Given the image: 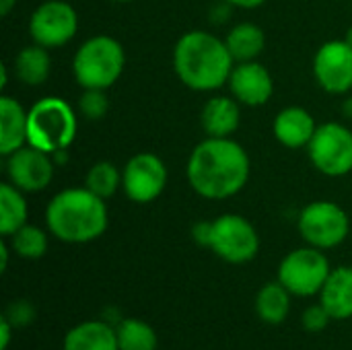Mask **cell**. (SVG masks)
<instances>
[{"instance_id":"d6986e66","label":"cell","mask_w":352,"mask_h":350,"mask_svg":"<svg viewBox=\"0 0 352 350\" xmlns=\"http://www.w3.org/2000/svg\"><path fill=\"white\" fill-rule=\"evenodd\" d=\"M27 144V109L10 95H0V155L8 157Z\"/></svg>"},{"instance_id":"4316f807","label":"cell","mask_w":352,"mask_h":350,"mask_svg":"<svg viewBox=\"0 0 352 350\" xmlns=\"http://www.w3.org/2000/svg\"><path fill=\"white\" fill-rule=\"evenodd\" d=\"M76 107H78V113L89 122L103 120L109 111V99H107L105 89H82Z\"/></svg>"},{"instance_id":"8d00e7d4","label":"cell","mask_w":352,"mask_h":350,"mask_svg":"<svg viewBox=\"0 0 352 350\" xmlns=\"http://www.w3.org/2000/svg\"><path fill=\"white\" fill-rule=\"evenodd\" d=\"M109 2H132V0H109Z\"/></svg>"},{"instance_id":"277c9868","label":"cell","mask_w":352,"mask_h":350,"mask_svg":"<svg viewBox=\"0 0 352 350\" xmlns=\"http://www.w3.org/2000/svg\"><path fill=\"white\" fill-rule=\"evenodd\" d=\"M78 113L62 97H41L27 109V144L54 155L76 138Z\"/></svg>"},{"instance_id":"e0dca14e","label":"cell","mask_w":352,"mask_h":350,"mask_svg":"<svg viewBox=\"0 0 352 350\" xmlns=\"http://www.w3.org/2000/svg\"><path fill=\"white\" fill-rule=\"evenodd\" d=\"M62 350H120L116 326L107 320H85L66 332Z\"/></svg>"},{"instance_id":"83f0119b","label":"cell","mask_w":352,"mask_h":350,"mask_svg":"<svg viewBox=\"0 0 352 350\" xmlns=\"http://www.w3.org/2000/svg\"><path fill=\"white\" fill-rule=\"evenodd\" d=\"M330 322H334L332 318H330V314L324 309V305L318 301L316 305H309L305 311H303V316H301V326L307 330V332H311V334H318V332H324L328 326H330Z\"/></svg>"},{"instance_id":"2e32d148","label":"cell","mask_w":352,"mask_h":350,"mask_svg":"<svg viewBox=\"0 0 352 350\" xmlns=\"http://www.w3.org/2000/svg\"><path fill=\"white\" fill-rule=\"evenodd\" d=\"M241 103L231 95L210 97L200 111V126L210 138H231L241 122Z\"/></svg>"},{"instance_id":"f546056e","label":"cell","mask_w":352,"mask_h":350,"mask_svg":"<svg viewBox=\"0 0 352 350\" xmlns=\"http://www.w3.org/2000/svg\"><path fill=\"white\" fill-rule=\"evenodd\" d=\"M192 239L202 245L208 248V239H210V221H200L192 227Z\"/></svg>"},{"instance_id":"d4e9b609","label":"cell","mask_w":352,"mask_h":350,"mask_svg":"<svg viewBox=\"0 0 352 350\" xmlns=\"http://www.w3.org/2000/svg\"><path fill=\"white\" fill-rule=\"evenodd\" d=\"M50 231L41 229L37 225H23L16 233H12L8 239L12 252L23 260H39L47 254L50 248Z\"/></svg>"},{"instance_id":"44dd1931","label":"cell","mask_w":352,"mask_h":350,"mask_svg":"<svg viewBox=\"0 0 352 350\" xmlns=\"http://www.w3.org/2000/svg\"><path fill=\"white\" fill-rule=\"evenodd\" d=\"M225 43H227L235 64L237 62H252V60H258L260 54L264 52L266 33L260 25L243 21V23H237L229 29V33L225 35Z\"/></svg>"},{"instance_id":"d6a6232c","label":"cell","mask_w":352,"mask_h":350,"mask_svg":"<svg viewBox=\"0 0 352 350\" xmlns=\"http://www.w3.org/2000/svg\"><path fill=\"white\" fill-rule=\"evenodd\" d=\"M225 2L231 6L243 8V10H254V8H260L262 4H266V0H225Z\"/></svg>"},{"instance_id":"9c48e42d","label":"cell","mask_w":352,"mask_h":350,"mask_svg":"<svg viewBox=\"0 0 352 350\" xmlns=\"http://www.w3.org/2000/svg\"><path fill=\"white\" fill-rule=\"evenodd\" d=\"M307 155L320 173L328 177L349 175L352 171V130L338 122L318 126Z\"/></svg>"},{"instance_id":"52a82bcc","label":"cell","mask_w":352,"mask_h":350,"mask_svg":"<svg viewBox=\"0 0 352 350\" xmlns=\"http://www.w3.org/2000/svg\"><path fill=\"white\" fill-rule=\"evenodd\" d=\"M208 250L231 266L250 264L260 252V235L245 217L227 212L210 221Z\"/></svg>"},{"instance_id":"484cf974","label":"cell","mask_w":352,"mask_h":350,"mask_svg":"<svg viewBox=\"0 0 352 350\" xmlns=\"http://www.w3.org/2000/svg\"><path fill=\"white\" fill-rule=\"evenodd\" d=\"M85 188L91 190L95 196L107 200L122 188V171L111 161H97L87 171Z\"/></svg>"},{"instance_id":"ffe728a7","label":"cell","mask_w":352,"mask_h":350,"mask_svg":"<svg viewBox=\"0 0 352 350\" xmlns=\"http://www.w3.org/2000/svg\"><path fill=\"white\" fill-rule=\"evenodd\" d=\"M12 68H14V76L27 85V87H41L52 72V58H50V50L39 45V43H31L25 45L12 60Z\"/></svg>"},{"instance_id":"603a6c76","label":"cell","mask_w":352,"mask_h":350,"mask_svg":"<svg viewBox=\"0 0 352 350\" xmlns=\"http://www.w3.org/2000/svg\"><path fill=\"white\" fill-rule=\"evenodd\" d=\"M29 206L25 192L14 188L10 182L0 184V235L10 237L23 225H27Z\"/></svg>"},{"instance_id":"836d02e7","label":"cell","mask_w":352,"mask_h":350,"mask_svg":"<svg viewBox=\"0 0 352 350\" xmlns=\"http://www.w3.org/2000/svg\"><path fill=\"white\" fill-rule=\"evenodd\" d=\"M14 6H16V0H0V14L8 17Z\"/></svg>"},{"instance_id":"7a4b0ae2","label":"cell","mask_w":352,"mask_h":350,"mask_svg":"<svg viewBox=\"0 0 352 350\" xmlns=\"http://www.w3.org/2000/svg\"><path fill=\"white\" fill-rule=\"evenodd\" d=\"M235 60L225 39L210 31L184 33L173 47V70L182 85L198 93H210L229 83Z\"/></svg>"},{"instance_id":"5b68a950","label":"cell","mask_w":352,"mask_h":350,"mask_svg":"<svg viewBox=\"0 0 352 350\" xmlns=\"http://www.w3.org/2000/svg\"><path fill=\"white\" fill-rule=\"evenodd\" d=\"M126 68V52L111 35H93L82 41L72 58V74L80 89H109Z\"/></svg>"},{"instance_id":"d590c367","label":"cell","mask_w":352,"mask_h":350,"mask_svg":"<svg viewBox=\"0 0 352 350\" xmlns=\"http://www.w3.org/2000/svg\"><path fill=\"white\" fill-rule=\"evenodd\" d=\"M344 41H346L349 45H352V27H349V29H346V35H344Z\"/></svg>"},{"instance_id":"1f68e13d","label":"cell","mask_w":352,"mask_h":350,"mask_svg":"<svg viewBox=\"0 0 352 350\" xmlns=\"http://www.w3.org/2000/svg\"><path fill=\"white\" fill-rule=\"evenodd\" d=\"M10 243H8V239L4 237L2 241H0V272H6L8 270V260H10Z\"/></svg>"},{"instance_id":"8992f818","label":"cell","mask_w":352,"mask_h":350,"mask_svg":"<svg viewBox=\"0 0 352 350\" xmlns=\"http://www.w3.org/2000/svg\"><path fill=\"white\" fill-rule=\"evenodd\" d=\"M330 272H332V266L324 250L305 245V248H297L289 252L280 260L276 281L285 285L293 297L309 299V297L320 295Z\"/></svg>"},{"instance_id":"4fadbf2b","label":"cell","mask_w":352,"mask_h":350,"mask_svg":"<svg viewBox=\"0 0 352 350\" xmlns=\"http://www.w3.org/2000/svg\"><path fill=\"white\" fill-rule=\"evenodd\" d=\"M314 76L326 93L352 91V45L344 39L326 41L314 56Z\"/></svg>"},{"instance_id":"30bf717a","label":"cell","mask_w":352,"mask_h":350,"mask_svg":"<svg viewBox=\"0 0 352 350\" xmlns=\"http://www.w3.org/2000/svg\"><path fill=\"white\" fill-rule=\"evenodd\" d=\"M29 37L47 50L62 47L78 33V14L66 0H45L29 17Z\"/></svg>"},{"instance_id":"ac0fdd59","label":"cell","mask_w":352,"mask_h":350,"mask_svg":"<svg viewBox=\"0 0 352 350\" xmlns=\"http://www.w3.org/2000/svg\"><path fill=\"white\" fill-rule=\"evenodd\" d=\"M320 303L332 320L344 322L352 318V266L332 268L326 285L320 291Z\"/></svg>"},{"instance_id":"9a60e30c","label":"cell","mask_w":352,"mask_h":350,"mask_svg":"<svg viewBox=\"0 0 352 350\" xmlns=\"http://www.w3.org/2000/svg\"><path fill=\"white\" fill-rule=\"evenodd\" d=\"M316 130L318 124L314 116L305 107H297V105L280 109L272 122L274 138L287 149H307Z\"/></svg>"},{"instance_id":"3957f363","label":"cell","mask_w":352,"mask_h":350,"mask_svg":"<svg viewBox=\"0 0 352 350\" xmlns=\"http://www.w3.org/2000/svg\"><path fill=\"white\" fill-rule=\"evenodd\" d=\"M107 225L105 200L87 188H66L45 206V229L62 243H91L107 231Z\"/></svg>"},{"instance_id":"7402d4cb","label":"cell","mask_w":352,"mask_h":350,"mask_svg":"<svg viewBox=\"0 0 352 350\" xmlns=\"http://www.w3.org/2000/svg\"><path fill=\"white\" fill-rule=\"evenodd\" d=\"M291 299H293V295L278 281L264 285L258 291L256 301H254V309H256L258 320L268 324V326L285 324L289 314H291Z\"/></svg>"},{"instance_id":"6da1fadb","label":"cell","mask_w":352,"mask_h":350,"mask_svg":"<svg viewBox=\"0 0 352 350\" xmlns=\"http://www.w3.org/2000/svg\"><path fill=\"white\" fill-rule=\"evenodd\" d=\"M252 163L248 151L233 138H210L198 142L186 165L190 188L206 200L237 196L250 182Z\"/></svg>"},{"instance_id":"5bb4252c","label":"cell","mask_w":352,"mask_h":350,"mask_svg":"<svg viewBox=\"0 0 352 350\" xmlns=\"http://www.w3.org/2000/svg\"><path fill=\"white\" fill-rule=\"evenodd\" d=\"M227 87L231 89V95L245 107H262L274 95V78L258 60L237 62Z\"/></svg>"},{"instance_id":"8fae6325","label":"cell","mask_w":352,"mask_h":350,"mask_svg":"<svg viewBox=\"0 0 352 350\" xmlns=\"http://www.w3.org/2000/svg\"><path fill=\"white\" fill-rule=\"evenodd\" d=\"M167 167L155 153H136L122 169V190L134 204L155 202L167 188Z\"/></svg>"},{"instance_id":"cb8c5ba5","label":"cell","mask_w":352,"mask_h":350,"mask_svg":"<svg viewBox=\"0 0 352 350\" xmlns=\"http://www.w3.org/2000/svg\"><path fill=\"white\" fill-rule=\"evenodd\" d=\"M116 332L120 350H159L155 328L140 318H122Z\"/></svg>"},{"instance_id":"4dcf8cb0","label":"cell","mask_w":352,"mask_h":350,"mask_svg":"<svg viewBox=\"0 0 352 350\" xmlns=\"http://www.w3.org/2000/svg\"><path fill=\"white\" fill-rule=\"evenodd\" d=\"M12 330H14V326L2 316L0 318V350H8L10 340H12Z\"/></svg>"},{"instance_id":"ba28073f","label":"cell","mask_w":352,"mask_h":350,"mask_svg":"<svg viewBox=\"0 0 352 350\" xmlns=\"http://www.w3.org/2000/svg\"><path fill=\"white\" fill-rule=\"evenodd\" d=\"M297 229L307 245L326 252L346 241L351 219L340 204L332 200H316L299 212Z\"/></svg>"},{"instance_id":"f1b7e54d","label":"cell","mask_w":352,"mask_h":350,"mask_svg":"<svg viewBox=\"0 0 352 350\" xmlns=\"http://www.w3.org/2000/svg\"><path fill=\"white\" fill-rule=\"evenodd\" d=\"M4 318L14 326V330L27 328L35 320V307H33V303H29L25 299H19V301H12L8 305V309L4 311Z\"/></svg>"},{"instance_id":"7c38bea8","label":"cell","mask_w":352,"mask_h":350,"mask_svg":"<svg viewBox=\"0 0 352 350\" xmlns=\"http://www.w3.org/2000/svg\"><path fill=\"white\" fill-rule=\"evenodd\" d=\"M4 159H6L8 182L25 194L43 192L54 179L56 163H54L52 155H47L31 144L21 146L19 151L10 153Z\"/></svg>"},{"instance_id":"e575fe53","label":"cell","mask_w":352,"mask_h":350,"mask_svg":"<svg viewBox=\"0 0 352 350\" xmlns=\"http://www.w3.org/2000/svg\"><path fill=\"white\" fill-rule=\"evenodd\" d=\"M342 111H344L349 118H352V97L349 99V101H344V105H342Z\"/></svg>"}]
</instances>
